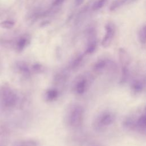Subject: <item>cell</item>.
Wrapping results in <instances>:
<instances>
[{
  "instance_id": "obj_4",
  "label": "cell",
  "mask_w": 146,
  "mask_h": 146,
  "mask_svg": "<svg viewBox=\"0 0 146 146\" xmlns=\"http://www.w3.org/2000/svg\"><path fill=\"white\" fill-rule=\"evenodd\" d=\"M115 115L112 112L105 111L100 112L94 121V127L98 131L104 130L112 125L115 120Z\"/></svg>"
},
{
  "instance_id": "obj_13",
  "label": "cell",
  "mask_w": 146,
  "mask_h": 146,
  "mask_svg": "<svg viewBox=\"0 0 146 146\" xmlns=\"http://www.w3.org/2000/svg\"><path fill=\"white\" fill-rule=\"evenodd\" d=\"M59 96V92L56 88L48 89L44 94V99L46 102H52L55 101Z\"/></svg>"
},
{
  "instance_id": "obj_5",
  "label": "cell",
  "mask_w": 146,
  "mask_h": 146,
  "mask_svg": "<svg viewBox=\"0 0 146 146\" xmlns=\"http://www.w3.org/2000/svg\"><path fill=\"white\" fill-rule=\"evenodd\" d=\"M86 38L85 54H91L95 51L98 43L97 31L95 26L91 25L87 28L86 31Z\"/></svg>"
},
{
  "instance_id": "obj_20",
  "label": "cell",
  "mask_w": 146,
  "mask_h": 146,
  "mask_svg": "<svg viewBox=\"0 0 146 146\" xmlns=\"http://www.w3.org/2000/svg\"><path fill=\"white\" fill-rule=\"evenodd\" d=\"M66 0H54L53 3H52V5L54 6H58L60 5L61 4H62Z\"/></svg>"
},
{
  "instance_id": "obj_10",
  "label": "cell",
  "mask_w": 146,
  "mask_h": 146,
  "mask_svg": "<svg viewBox=\"0 0 146 146\" xmlns=\"http://www.w3.org/2000/svg\"><path fill=\"white\" fill-rule=\"evenodd\" d=\"M119 56L121 65V69H130L131 58L127 51L125 49L120 48L119 50Z\"/></svg>"
},
{
  "instance_id": "obj_21",
  "label": "cell",
  "mask_w": 146,
  "mask_h": 146,
  "mask_svg": "<svg viewBox=\"0 0 146 146\" xmlns=\"http://www.w3.org/2000/svg\"><path fill=\"white\" fill-rule=\"evenodd\" d=\"M84 0H75V5L76 6L80 5Z\"/></svg>"
},
{
  "instance_id": "obj_19",
  "label": "cell",
  "mask_w": 146,
  "mask_h": 146,
  "mask_svg": "<svg viewBox=\"0 0 146 146\" xmlns=\"http://www.w3.org/2000/svg\"><path fill=\"white\" fill-rule=\"evenodd\" d=\"M15 23L12 21L6 20L0 22V27L5 29H10L14 26Z\"/></svg>"
},
{
  "instance_id": "obj_9",
  "label": "cell",
  "mask_w": 146,
  "mask_h": 146,
  "mask_svg": "<svg viewBox=\"0 0 146 146\" xmlns=\"http://www.w3.org/2000/svg\"><path fill=\"white\" fill-rule=\"evenodd\" d=\"M88 81L84 76L78 78L73 85V89L75 94L79 95L83 94L87 90Z\"/></svg>"
},
{
  "instance_id": "obj_22",
  "label": "cell",
  "mask_w": 146,
  "mask_h": 146,
  "mask_svg": "<svg viewBox=\"0 0 146 146\" xmlns=\"http://www.w3.org/2000/svg\"><path fill=\"white\" fill-rule=\"evenodd\" d=\"M0 146H5V145L4 144L2 143H0Z\"/></svg>"
},
{
  "instance_id": "obj_18",
  "label": "cell",
  "mask_w": 146,
  "mask_h": 146,
  "mask_svg": "<svg viewBox=\"0 0 146 146\" xmlns=\"http://www.w3.org/2000/svg\"><path fill=\"white\" fill-rule=\"evenodd\" d=\"M108 0H95V2L92 3V10L97 11L101 9L106 4Z\"/></svg>"
},
{
  "instance_id": "obj_17",
  "label": "cell",
  "mask_w": 146,
  "mask_h": 146,
  "mask_svg": "<svg viewBox=\"0 0 146 146\" xmlns=\"http://www.w3.org/2000/svg\"><path fill=\"white\" fill-rule=\"evenodd\" d=\"M84 59V55L80 54L77 56L72 62L71 67L72 69H76L80 66Z\"/></svg>"
},
{
  "instance_id": "obj_14",
  "label": "cell",
  "mask_w": 146,
  "mask_h": 146,
  "mask_svg": "<svg viewBox=\"0 0 146 146\" xmlns=\"http://www.w3.org/2000/svg\"><path fill=\"white\" fill-rule=\"evenodd\" d=\"M14 146H40L39 143L33 139H26L17 141Z\"/></svg>"
},
{
  "instance_id": "obj_23",
  "label": "cell",
  "mask_w": 146,
  "mask_h": 146,
  "mask_svg": "<svg viewBox=\"0 0 146 146\" xmlns=\"http://www.w3.org/2000/svg\"><path fill=\"white\" fill-rule=\"evenodd\" d=\"M136 1V0H130L129 2H133V1Z\"/></svg>"
},
{
  "instance_id": "obj_16",
  "label": "cell",
  "mask_w": 146,
  "mask_h": 146,
  "mask_svg": "<svg viewBox=\"0 0 146 146\" xmlns=\"http://www.w3.org/2000/svg\"><path fill=\"white\" fill-rule=\"evenodd\" d=\"M145 33H146V26L144 24L139 29L138 31V38L141 44L145 45L146 42V38H145Z\"/></svg>"
},
{
  "instance_id": "obj_7",
  "label": "cell",
  "mask_w": 146,
  "mask_h": 146,
  "mask_svg": "<svg viewBox=\"0 0 146 146\" xmlns=\"http://www.w3.org/2000/svg\"><path fill=\"white\" fill-rule=\"evenodd\" d=\"M106 33L104 35L101 44L103 47L107 48L111 44L115 33H116V26L112 22H108L106 24L105 26Z\"/></svg>"
},
{
  "instance_id": "obj_15",
  "label": "cell",
  "mask_w": 146,
  "mask_h": 146,
  "mask_svg": "<svg viewBox=\"0 0 146 146\" xmlns=\"http://www.w3.org/2000/svg\"><path fill=\"white\" fill-rule=\"evenodd\" d=\"M130 0H114L111 3L109 7V9L111 11H115L124 6Z\"/></svg>"
},
{
  "instance_id": "obj_2",
  "label": "cell",
  "mask_w": 146,
  "mask_h": 146,
  "mask_svg": "<svg viewBox=\"0 0 146 146\" xmlns=\"http://www.w3.org/2000/svg\"><path fill=\"white\" fill-rule=\"evenodd\" d=\"M19 97L17 92L7 84L0 87V108L2 111L13 109L18 104Z\"/></svg>"
},
{
  "instance_id": "obj_3",
  "label": "cell",
  "mask_w": 146,
  "mask_h": 146,
  "mask_svg": "<svg viewBox=\"0 0 146 146\" xmlns=\"http://www.w3.org/2000/svg\"><path fill=\"white\" fill-rule=\"evenodd\" d=\"M84 116L83 107L79 104H72L68 108L65 116V121L70 127L76 129L82 125Z\"/></svg>"
},
{
  "instance_id": "obj_6",
  "label": "cell",
  "mask_w": 146,
  "mask_h": 146,
  "mask_svg": "<svg viewBox=\"0 0 146 146\" xmlns=\"http://www.w3.org/2000/svg\"><path fill=\"white\" fill-rule=\"evenodd\" d=\"M117 69V67L115 62L106 58L98 60L94 66V70L96 72H102L107 71L108 72L115 73Z\"/></svg>"
},
{
  "instance_id": "obj_8",
  "label": "cell",
  "mask_w": 146,
  "mask_h": 146,
  "mask_svg": "<svg viewBox=\"0 0 146 146\" xmlns=\"http://www.w3.org/2000/svg\"><path fill=\"white\" fill-rule=\"evenodd\" d=\"M14 67L16 71L25 78H30L33 73L31 66H30L25 61H17L15 64Z\"/></svg>"
},
{
  "instance_id": "obj_12",
  "label": "cell",
  "mask_w": 146,
  "mask_h": 146,
  "mask_svg": "<svg viewBox=\"0 0 146 146\" xmlns=\"http://www.w3.org/2000/svg\"><path fill=\"white\" fill-rule=\"evenodd\" d=\"M145 87L144 79L137 78L133 80L131 84V88L134 94H137L143 92Z\"/></svg>"
},
{
  "instance_id": "obj_11",
  "label": "cell",
  "mask_w": 146,
  "mask_h": 146,
  "mask_svg": "<svg viewBox=\"0 0 146 146\" xmlns=\"http://www.w3.org/2000/svg\"><path fill=\"white\" fill-rule=\"evenodd\" d=\"M30 38L27 35H24L18 39L15 43V49L18 52L22 51L30 43Z\"/></svg>"
},
{
  "instance_id": "obj_1",
  "label": "cell",
  "mask_w": 146,
  "mask_h": 146,
  "mask_svg": "<svg viewBox=\"0 0 146 146\" xmlns=\"http://www.w3.org/2000/svg\"><path fill=\"white\" fill-rule=\"evenodd\" d=\"M123 125L128 130L145 135L146 117L145 109L137 111V112L127 116L123 121Z\"/></svg>"
}]
</instances>
